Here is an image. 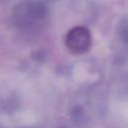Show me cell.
I'll return each mask as SVG.
<instances>
[{
    "mask_svg": "<svg viewBox=\"0 0 128 128\" xmlns=\"http://www.w3.org/2000/svg\"><path fill=\"white\" fill-rule=\"evenodd\" d=\"M90 34L83 27L74 28L69 32L66 38V44L73 53H84L90 46Z\"/></svg>",
    "mask_w": 128,
    "mask_h": 128,
    "instance_id": "1",
    "label": "cell"
}]
</instances>
